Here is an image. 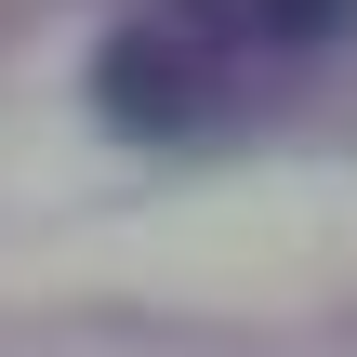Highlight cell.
<instances>
[{
    "instance_id": "obj_1",
    "label": "cell",
    "mask_w": 357,
    "mask_h": 357,
    "mask_svg": "<svg viewBox=\"0 0 357 357\" xmlns=\"http://www.w3.org/2000/svg\"><path fill=\"white\" fill-rule=\"evenodd\" d=\"M106 106L146 119V132H185V119H199V79L172 66V26H132V40L106 53Z\"/></svg>"
},
{
    "instance_id": "obj_2",
    "label": "cell",
    "mask_w": 357,
    "mask_h": 357,
    "mask_svg": "<svg viewBox=\"0 0 357 357\" xmlns=\"http://www.w3.org/2000/svg\"><path fill=\"white\" fill-rule=\"evenodd\" d=\"M265 40H331V26H357V0H238Z\"/></svg>"
}]
</instances>
